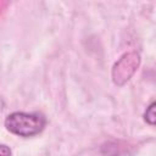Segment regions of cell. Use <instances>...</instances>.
Returning <instances> with one entry per match:
<instances>
[{"label": "cell", "mask_w": 156, "mask_h": 156, "mask_svg": "<svg viewBox=\"0 0 156 156\" xmlns=\"http://www.w3.org/2000/svg\"><path fill=\"white\" fill-rule=\"evenodd\" d=\"M46 118L38 112H12L5 119L6 129L18 136L29 138L43 132Z\"/></svg>", "instance_id": "obj_1"}, {"label": "cell", "mask_w": 156, "mask_h": 156, "mask_svg": "<svg viewBox=\"0 0 156 156\" xmlns=\"http://www.w3.org/2000/svg\"><path fill=\"white\" fill-rule=\"evenodd\" d=\"M139 63H140V56L136 52L132 51L124 54L115 63L112 69V79L115 84L123 85L126 82H128L136 71Z\"/></svg>", "instance_id": "obj_2"}, {"label": "cell", "mask_w": 156, "mask_h": 156, "mask_svg": "<svg viewBox=\"0 0 156 156\" xmlns=\"http://www.w3.org/2000/svg\"><path fill=\"white\" fill-rule=\"evenodd\" d=\"M156 106V104L155 102H152L147 108H146V111H145V113H144V118H145V121L150 124V126H154L155 124V121H156V112H155V107Z\"/></svg>", "instance_id": "obj_3"}, {"label": "cell", "mask_w": 156, "mask_h": 156, "mask_svg": "<svg viewBox=\"0 0 156 156\" xmlns=\"http://www.w3.org/2000/svg\"><path fill=\"white\" fill-rule=\"evenodd\" d=\"M0 155H11V150L6 145H0Z\"/></svg>", "instance_id": "obj_4"}]
</instances>
